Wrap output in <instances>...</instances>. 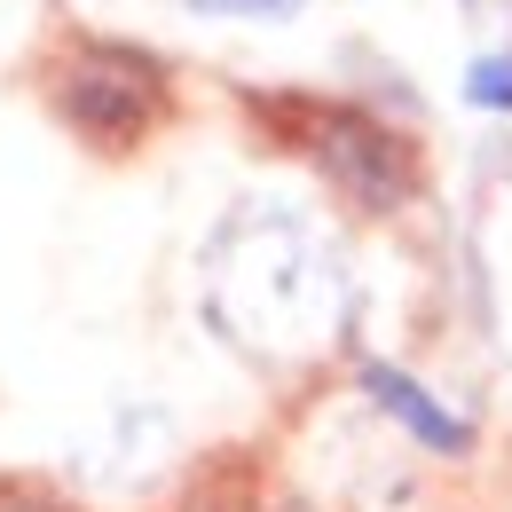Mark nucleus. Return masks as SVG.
Listing matches in <instances>:
<instances>
[{"instance_id": "nucleus-1", "label": "nucleus", "mask_w": 512, "mask_h": 512, "mask_svg": "<svg viewBox=\"0 0 512 512\" xmlns=\"http://www.w3.org/2000/svg\"><path fill=\"white\" fill-rule=\"evenodd\" d=\"M205 323L268 371H300L347 339L355 284L308 213L292 205H237L205 237Z\"/></svg>"}, {"instance_id": "nucleus-2", "label": "nucleus", "mask_w": 512, "mask_h": 512, "mask_svg": "<svg viewBox=\"0 0 512 512\" xmlns=\"http://www.w3.org/2000/svg\"><path fill=\"white\" fill-rule=\"evenodd\" d=\"M64 95V119L95 142H134V134L158 119V95H166V71L134 48H79L56 79Z\"/></svg>"}, {"instance_id": "nucleus-3", "label": "nucleus", "mask_w": 512, "mask_h": 512, "mask_svg": "<svg viewBox=\"0 0 512 512\" xmlns=\"http://www.w3.org/2000/svg\"><path fill=\"white\" fill-rule=\"evenodd\" d=\"M308 150H316V166L355 205H394V197L410 190V150L371 111H316L308 119Z\"/></svg>"}, {"instance_id": "nucleus-4", "label": "nucleus", "mask_w": 512, "mask_h": 512, "mask_svg": "<svg viewBox=\"0 0 512 512\" xmlns=\"http://www.w3.org/2000/svg\"><path fill=\"white\" fill-rule=\"evenodd\" d=\"M363 394H371V402H386V418H394V426H410L426 449H465V426L449 418V410L426 394V386H410L402 371L371 363V371H363Z\"/></svg>"}, {"instance_id": "nucleus-5", "label": "nucleus", "mask_w": 512, "mask_h": 512, "mask_svg": "<svg viewBox=\"0 0 512 512\" xmlns=\"http://www.w3.org/2000/svg\"><path fill=\"white\" fill-rule=\"evenodd\" d=\"M465 103H481V111H512V48H489V56L465 64Z\"/></svg>"}, {"instance_id": "nucleus-6", "label": "nucleus", "mask_w": 512, "mask_h": 512, "mask_svg": "<svg viewBox=\"0 0 512 512\" xmlns=\"http://www.w3.org/2000/svg\"><path fill=\"white\" fill-rule=\"evenodd\" d=\"M190 8H205V16H292L300 0H190Z\"/></svg>"}, {"instance_id": "nucleus-7", "label": "nucleus", "mask_w": 512, "mask_h": 512, "mask_svg": "<svg viewBox=\"0 0 512 512\" xmlns=\"http://www.w3.org/2000/svg\"><path fill=\"white\" fill-rule=\"evenodd\" d=\"M465 8H473V16H481V24H489V32L512 48V0H465Z\"/></svg>"}]
</instances>
